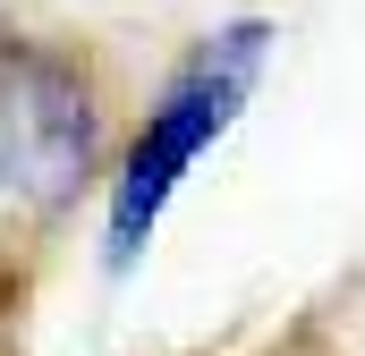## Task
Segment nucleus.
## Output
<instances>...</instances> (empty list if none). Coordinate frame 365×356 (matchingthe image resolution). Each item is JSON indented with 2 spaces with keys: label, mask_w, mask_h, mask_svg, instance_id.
Returning a JSON list of instances; mask_svg holds the SVG:
<instances>
[{
  "label": "nucleus",
  "mask_w": 365,
  "mask_h": 356,
  "mask_svg": "<svg viewBox=\"0 0 365 356\" xmlns=\"http://www.w3.org/2000/svg\"><path fill=\"white\" fill-rule=\"evenodd\" d=\"M264 60H272V26L264 17H230L212 34L187 43V60L162 77V93L145 102L119 170H110V221H102V263L136 271V255L153 246L170 195L187 187V170L238 127V110L264 85Z\"/></svg>",
  "instance_id": "obj_1"
},
{
  "label": "nucleus",
  "mask_w": 365,
  "mask_h": 356,
  "mask_svg": "<svg viewBox=\"0 0 365 356\" xmlns=\"http://www.w3.org/2000/svg\"><path fill=\"white\" fill-rule=\"evenodd\" d=\"M110 153V85L77 43L0 34V221H60Z\"/></svg>",
  "instance_id": "obj_2"
}]
</instances>
